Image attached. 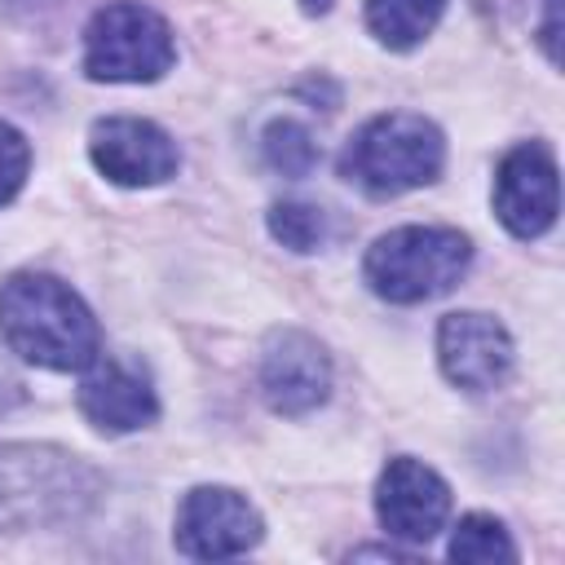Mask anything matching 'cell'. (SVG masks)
I'll return each instance as SVG.
<instances>
[{
  "label": "cell",
  "instance_id": "6da1fadb",
  "mask_svg": "<svg viewBox=\"0 0 565 565\" xmlns=\"http://www.w3.org/2000/svg\"><path fill=\"white\" fill-rule=\"evenodd\" d=\"M4 344L49 371H84L97 358V322L88 305L53 274H13L0 287Z\"/></svg>",
  "mask_w": 565,
  "mask_h": 565
},
{
  "label": "cell",
  "instance_id": "7a4b0ae2",
  "mask_svg": "<svg viewBox=\"0 0 565 565\" xmlns=\"http://www.w3.org/2000/svg\"><path fill=\"white\" fill-rule=\"evenodd\" d=\"M102 477L62 446L0 441V530H44L75 521Z\"/></svg>",
  "mask_w": 565,
  "mask_h": 565
},
{
  "label": "cell",
  "instance_id": "3957f363",
  "mask_svg": "<svg viewBox=\"0 0 565 565\" xmlns=\"http://www.w3.org/2000/svg\"><path fill=\"white\" fill-rule=\"evenodd\" d=\"M441 163H446V141L437 124L411 110H388L366 119L340 154L344 181H353L375 199H393L437 181Z\"/></svg>",
  "mask_w": 565,
  "mask_h": 565
},
{
  "label": "cell",
  "instance_id": "277c9868",
  "mask_svg": "<svg viewBox=\"0 0 565 565\" xmlns=\"http://www.w3.org/2000/svg\"><path fill=\"white\" fill-rule=\"evenodd\" d=\"M472 260V243L450 225H402L371 243L366 282L393 305H419L450 291Z\"/></svg>",
  "mask_w": 565,
  "mask_h": 565
},
{
  "label": "cell",
  "instance_id": "5b68a950",
  "mask_svg": "<svg viewBox=\"0 0 565 565\" xmlns=\"http://www.w3.org/2000/svg\"><path fill=\"white\" fill-rule=\"evenodd\" d=\"M177 57L168 22L132 0H115L93 13L84 31V71L106 84H146L159 79Z\"/></svg>",
  "mask_w": 565,
  "mask_h": 565
},
{
  "label": "cell",
  "instance_id": "8992f818",
  "mask_svg": "<svg viewBox=\"0 0 565 565\" xmlns=\"http://www.w3.org/2000/svg\"><path fill=\"white\" fill-rule=\"evenodd\" d=\"M260 543L256 508L225 486H199L177 508V547L194 561H225L243 556Z\"/></svg>",
  "mask_w": 565,
  "mask_h": 565
},
{
  "label": "cell",
  "instance_id": "52a82bcc",
  "mask_svg": "<svg viewBox=\"0 0 565 565\" xmlns=\"http://www.w3.org/2000/svg\"><path fill=\"white\" fill-rule=\"evenodd\" d=\"M561 207V185H556V159L543 141H525L503 154L494 172V212L516 238H539L552 230Z\"/></svg>",
  "mask_w": 565,
  "mask_h": 565
},
{
  "label": "cell",
  "instance_id": "ba28073f",
  "mask_svg": "<svg viewBox=\"0 0 565 565\" xmlns=\"http://www.w3.org/2000/svg\"><path fill=\"white\" fill-rule=\"evenodd\" d=\"M88 154L97 172L110 177L115 185H159L181 163L172 137L159 124L137 119V115L97 119L88 132Z\"/></svg>",
  "mask_w": 565,
  "mask_h": 565
},
{
  "label": "cell",
  "instance_id": "9c48e42d",
  "mask_svg": "<svg viewBox=\"0 0 565 565\" xmlns=\"http://www.w3.org/2000/svg\"><path fill=\"white\" fill-rule=\"evenodd\" d=\"M375 516L384 534L406 539V543H428L450 516V490L428 463L406 459V455L388 459L375 486Z\"/></svg>",
  "mask_w": 565,
  "mask_h": 565
},
{
  "label": "cell",
  "instance_id": "30bf717a",
  "mask_svg": "<svg viewBox=\"0 0 565 565\" xmlns=\"http://www.w3.org/2000/svg\"><path fill=\"white\" fill-rule=\"evenodd\" d=\"M260 393L278 415H305L331 393V362L309 331L282 327L260 353Z\"/></svg>",
  "mask_w": 565,
  "mask_h": 565
},
{
  "label": "cell",
  "instance_id": "8fae6325",
  "mask_svg": "<svg viewBox=\"0 0 565 565\" xmlns=\"http://www.w3.org/2000/svg\"><path fill=\"white\" fill-rule=\"evenodd\" d=\"M437 358L450 384L468 393L494 388L512 371V340L490 313H446L437 327Z\"/></svg>",
  "mask_w": 565,
  "mask_h": 565
},
{
  "label": "cell",
  "instance_id": "7c38bea8",
  "mask_svg": "<svg viewBox=\"0 0 565 565\" xmlns=\"http://www.w3.org/2000/svg\"><path fill=\"white\" fill-rule=\"evenodd\" d=\"M79 411L102 433H132L159 415V402H154L150 380L132 362L97 353L79 380Z\"/></svg>",
  "mask_w": 565,
  "mask_h": 565
},
{
  "label": "cell",
  "instance_id": "4fadbf2b",
  "mask_svg": "<svg viewBox=\"0 0 565 565\" xmlns=\"http://www.w3.org/2000/svg\"><path fill=\"white\" fill-rule=\"evenodd\" d=\"M446 0H366V26L388 49H415L441 18Z\"/></svg>",
  "mask_w": 565,
  "mask_h": 565
},
{
  "label": "cell",
  "instance_id": "5bb4252c",
  "mask_svg": "<svg viewBox=\"0 0 565 565\" xmlns=\"http://www.w3.org/2000/svg\"><path fill=\"white\" fill-rule=\"evenodd\" d=\"M450 561L463 565H494V561H516V547L508 539V530L486 516V512H468L455 534H450Z\"/></svg>",
  "mask_w": 565,
  "mask_h": 565
},
{
  "label": "cell",
  "instance_id": "9a60e30c",
  "mask_svg": "<svg viewBox=\"0 0 565 565\" xmlns=\"http://www.w3.org/2000/svg\"><path fill=\"white\" fill-rule=\"evenodd\" d=\"M260 146H265V163L274 172H282V177H309L318 168V141L296 119H274L265 128V141Z\"/></svg>",
  "mask_w": 565,
  "mask_h": 565
},
{
  "label": "cell",
  "instance_id": "2e32d148",
  "mask_svg": "<svg viewBox=\"0 0 565 565\" xmlns=\"http://www.w3.org/2000/svg\"><path fill=\"white\" fill-rule=\"evenodd\" d=\"M269 234L291 252H313L327 238V212L313 203H274L269 207Z\"/></svg>",
  "mask_w": 565,
  "mask_h": 565
},
{
  "label": "cell",
  "instance_id": "e0dca14e",
  "mask_svg": "<svg viewBox=\"0 0 565 565\" xmlns=\"http://www.w3.org/2000/svg\"><path fill=\"white\" fill-rule=\"evenodd\" d=\"M26 168H31V146H26V137H22L13 124L0 119V207L22 190Z\"/></svg>",
  "mask_w": 565,
  "mask_h": 565
},
{
  "label": "cell",
  "instance_id": "ac0fdd59",
  "mask_svg": "<svg viewBox=\"0 0 565 565\" xmlns=\"http://www.w3.org/2000/svg\"><path fill=\"white\" fill-rule=\"evenodd\" d=\"M556 9H561V0H543V26H539V40H543V53H547V62H552V66L561 62V49H556V35H561Z\"/></svg>",
  "mask_w": 565,
  "mask_h": 565
}]
</instances>
